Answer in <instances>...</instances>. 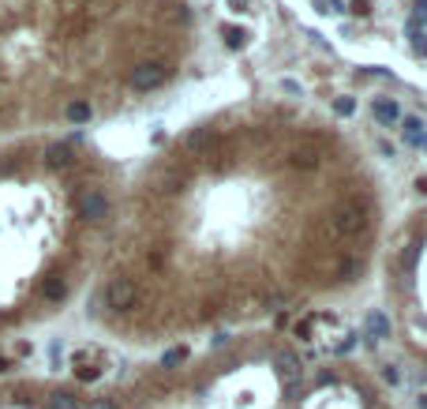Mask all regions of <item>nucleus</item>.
Here are the masks:
<instances>
[{
	"instance_id": "nucleus-1",
	"label": "nucleus",
	"mask_w": 427,
	"mask_h": 409,
	"mask_svg": "<svg viewBox=\"0 0 427 409\" xmlns=\"http://www.w3.org/2000/svg\"><path fill=\"white\" fill-rule=\"evenodd\" d=\"M390 229L367 151L296 98L195 117L124 173L87 319L120 346L191 349L356 293Z\"/></svg>"
},
{
	"instance_id": "nucleus-2",
	"label": "nucleus",
	"mask_w": 427,
	"mask_h": 409,
	"mask_svg": "<svg viewBox=\"0 0 427 409\" xmlns=\"http://www.w3.org/2000/svg\"><path fill=\"white\" fill-rule=\"evenodd\" d=\"M202 49L199 0H0V143L143 113Z\"/></svg>"
},
{
	"instance_id": "nucleus-3",
	"label": "nucleus",
	"mask_w": 427,
	"mask_h": 409,
	"mask_svg": "<svg viewBox=\"0 0 427 409\" xmlns=\"http://www.w3.org/2000/svg\"><path fill=\"white\" fill-rule=\"evenodd\" d=\"M120 188L124 169L82 135L0 143V338L90 290Z\"/></svg>"
},
{
	"instance_id": "nucleus-4",
	"label": "nucleus",
	"mask_w": 427,
	"mask_h": 409,
	"mask_svg": "<svg viewBox=\"0 0 427 409\" xmlns=\"http://www.w3.org/2000/svg\"><path fill=\"white\" fill-rule=\"evenodd\" d=\"M304 353L274 327L169 349L124 376L0 379V409H289Z\"/></svg>"
},
{
	"instance_id": "nucleus-5",
	"label": "nucleus",
	"mask_w": 427,
	"mask_h": 409,
	"mask_svg": "<svg viewBox=\"0 0 427 409\" xmlns=\"http://www.w3.org/2000/svg\"><path fill=\"white\" fill-rule=\"evenodd\" d=\"M349 57L383 64L427 87V0H293Z\"/></svg>"
},
{
	"instance_id": "nucleus-6",
	"label": "nucleus",
	"mask_w": 427,
	"mask_h": 409,
	"mask_svg": "<svg viewBox=\"0 0 427 409\" xmlns=\"http://www.w3.org/2000/svg\"><path fill=\"white\" fill-rule=\"evenodd\" d=\"M386 319L397 349L427 376V203L386 229L378 248Z\"/></svg>"
},
{
	"instance_id": "nucleus-7",
	"label": "nucleus",
	"mask_w": 427,
	"mask_h": 409,
	"mask_svg": "<svg viewBox=\"0 0 427 409\" xmlns=\"http://www.w3.org/2000/svg\"><path fill=\"white\" fill-rule=\"evenodd\" d=\"M289 409H397V406L390 387L367 365L352 357H330L304 368Z\"/></svg>"
}]
</instances>
